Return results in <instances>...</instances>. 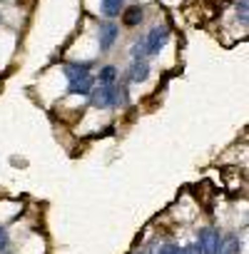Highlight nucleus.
Returning a JSON list of instances; mask_svg holds the SVG:
<instances>
[{
    "label": "nucleus",
    "instance_id": "1",
    "mask_svg": "<svg viewBox=\"0 0 249 254\" xmlns=\"http://www.w3.org/2000/svg\"><path fill=\"white\" fill-rule=\"evenodd\" d=\"M194 247L199 249V254H219V249H222V232L217 227H202L197 232Z\"/></svg>",
    "mask_w": 249,
    "mask_h": 254
},
{
    "label": "nucleus",
    "instance_id": "2",
    "mask_svg": "<svg viewBox=\"0 0 249 254\" xmlns=\"http://www.w3.org/2000/svg\"><path fill=\"white\" fill-rule=\"evenodd\" d=\"M90 105L100 107V110H110L117 107V95H115V85H95L90 92Z\"/></svg>",
    "mask_w": 249,
    "mask_h": 254
},
{
    "label": "nucleus",
    "instance_id": "3",
    "mask_svg": "<svg viewBox=\"0 0 249 254\" xmlns=\"http://www.w3.org/2000/svg\"><path fill=\"white\" fill-rule=\"evenodd\" d=\"M170 38V28L167 25H157L150 30V35L145 38V55H160V50L165 48Z\"/></svg>",
    "mask_w": 249,
    "mask_h": 254
},
{
    "label": "nucleus",
    "instance_id": "4",
    "mask_svg": "<svg viewBox=\"0 0 249 254\" xmlns=\"http://www.w3.org/2000/svg\"><path fill=\"white\" fill-rule=\"evenodd\" d=\"M117 35H120V25L117 23H100V30H97V40H100V53H110L112 45L117 43Z\"/></svg>",
    "mask_w": 249,
    "mask_h": 254
},
{
    "label": "nucleus",
    "instance_id": "5",
    "mask_svg": "<svg viewBox=\"0 0 249 254\" xmlns=\"http://www.w3.org/2000/svg\"><path fill=\"white\" fill-rule=\"evenodd\" d=\"M142 20H145V8H142V5H130V8L122 10V23H124V28H137Z\"/></svg>",
    "mask_w": 249,
    "mask_h": 254
},
{
    "label": "nucleus",
    "instance_id": "6",
    "mask_svg": "<svg viewBox=\"0 0 249 254\" xmlns=\"http://www.w3.org/2000/svg\"><path fill=\"white\" fill-rule=\"evenodd\" d=\"M147 77H150V63L147 60H132L130 72H127V80L130 82H145Z\"/></svg>",
    "mask_w": 249,
    "mask_h": 254
},
{
    "label": "nucleus",
    "instance_id": "7",
    "mask_svg": "<svg viewBox=\"0 0 249 254\" xmlns=\"http://www.w3.org/2000/svg\"><path fill=\"white\" fill-rule=\"evenodd\" d=\"M92 87H95V77H92V75L75 77V80H70V85H67V90H70L72 95H90Z\"/></svg>",
    "mask_w": 249,
    "mask_h": 254
},
{
    "label": "nucleus",
    "instance_id": "8",
    "mask_svg": "<svg viewBox=\"0 0 249 254\" xmlns=\"http://www.w3.org/2000/svg\"><path fill=\"white\" fill-rule=\"evenodd\" d=\"M90 70H92V63H67V65H65V75H67V80L85 77V75H90Z\"/></svg>",
    "mask_w": 249,
    "mask_h": 254
},
{
    "label": "nucleus",
    "instance_id": "9",
    "mask_svg": "<svg viewBox=\"0 0 249 254\" xmlns=\"http://www.w3.org/2000/svg\"><path fill=\"white\" fill-rule=\"evenodd\" d=\"M95 82H100V85H115L117 82V67L115 65H105L100 70V75H97Z\"/></svg>",
    "mask_w": 249,
    "mask_h": 254
},
{
    "label": "nucleus",
    "instance_id": "10",
    "mask_svg": "<svg viewBox=\"0 0 249 254\" xmlns=\"http://www.w3.org/2000/svg\"><path fill=\"white\" fill-rule=\"evenodd\" d=\"M219 254H239V239H237V234L222 237V249H219Z\"/></svg>",
    "mask_w": 249,
    "mask_h": 254
},
{
    "label": "nucleus",
    "instance_id": "11",
    "mask_svg": "<svg viewBox=\"0 0 249 254\" xmlns=\"http://www.w3.org/2000/svg\"><path fill=\"white\" fill-rule=\"evenodd\" d=\"M122 3L124 0H102V13L107 15V18H117L120 13H122Z\"/></svg>",
    "mask_w": 249,
    "mask_h": 254
},
{
    "label": "nucleus",
    "instance_id": "12",
    "mask_svg": "<svg viewBox=\"0 0 249 254\" xmlns=\"http://www.w3.org/2000/svg\"><path fill=\"white\" fill-rule=\"evenodd\" d=\"M237 18L239 23H247V0H237Z\"/></svg>",
    "mask_w": 249,
    "mask_h": 254
},
{
    "label": "nucleus",
    "instance_id": "13",
    "mask_svg": "<svg viewBox=\"0 0 249 254\" xmlns=\"http://www.w3.org/2000/svg\"><path fill=\"white\" fill-rule=\"evenodd\" d=\"M8 244H10V237H8V229H5V227H0V254H3V252L8 249Z\"/></svg>",
    "mask_w": 249,
    "mask_h": 254
},
{
    "label": "nucleus",
    "instance_id": "14",
    "mask_svg": "<svg viewBox=\"0 0 249 254\" xmlns=\"http://www.w3.org/2000/svg\"><path fill=\"white\" fill-rule=\"evenodd\" d=\"M177 249H180L177 244H172V242H167V244H162V247H160V249H157L155 254H177Z\"/></svg>",
    "mask_w": 249,
    "mask_h": 254
},
{
    "label": "nucleus",
    "instance_id": "15",
    "mask_svg": "<svg viewBox=\"0 0 249 254\" xmlns=\"http://www.w3.org/2000/svg\"><path fill=\"white\" fill-rule=\"evenodd\" d=\"M3 3H5V0H3Z\"/></svg>",
    "mask_w": 249,
    "mask_h": 254
}]
</instances>
